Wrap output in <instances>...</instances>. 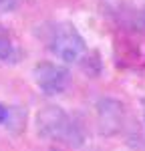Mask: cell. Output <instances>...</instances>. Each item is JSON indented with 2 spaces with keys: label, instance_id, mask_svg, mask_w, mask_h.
<instances>
[{
  "label": "cell",
  "instance_id": "cell-4",
  "mask_svg": "<svg viewBox=\"0 0 145 151\" xmlns=\"http://www.w3.org/2000/svg\"><path fill=\"white\" fill-rule=\"evenodd\" d=\"M32 75H34L38 89L45 95H60L71 83V73L69 70L65 67H60V65L48 63V60L38 63L32 70Z\"/></svg>",
  "mask_w": 145,
  "mask_h": 151
},
{
  "label": "cell",
  "instance_id": "cell-6",
  "mask_svg": "<svg viewBox=\"0 0 145 151\" xmlns=\"http://www.w3.org/2000/svg\"><path fill=\"white\" fill-rule=\"evenodd\" d=\"M18 58V48L4 30H0V65H10Z\"/></svg>",
  "mask_w": 145,
  "mask_h": 151
},
{
  "label": "cell",
  "instance_id": "cell-3",
  "mask_svg": "<svg viewBox=\"0 0 145 151\" xmlns=\"http://www.w3.org/2000/svg\"><path fill=\"white\" fill-rule=\"evenodd\" d=\"M48 48L52 50L55 57L65 63H77L87 52L85 38L71 22H59L52 26L48 36Z\"/></svg>",
  "mask_w": 145,
  "mask_h": 151
},
{
  "label": "cell",
  "instance_id": "cell-1",
  "mask_svg": "<svg viewBox=\"0 0 145 151\" xmlns=\"http://www.w3.org/2000/svg\"><path fill=\"white\" fill-rule=\"evenodd\" d=\"M36 131L45 139L59 141V143L71 145V147H79L85 141L81 125L57 105L42 107L36 113Z\"/></svg>",
  "mask_w": 145,
  "mask_h": 151
},
{
  "label": "cell",
  "instance_id": "cell-2",
  "mask_svg": "<svg viewBox=\"0 0 145 151\" xmlns=\"http://www.w3.org/2000/svg\"><path fill=\"white\" fill-rule=\"evenodd\" d=\"M113 57L123 69H145V30L119 28L113 36Z\"/></svg>",
  "mask_w": 145,
  "mask_h": 151
},
{
  "label": "cell",
  "instance_id": "cell-5",
  "mask_svg": "<svg viewBox=\"0 0 145 151\" xmlns=\"http://www.w3.org/2000/svg\"><path fill=\"white\" fill-rule=\"evenodd\" d=\"M97 121L103 135H117L125 123V107L121 101L105 97L97 103Z\"/></svg>",
  "mask_w": 145,
  "mask_h": 151
},
{
  "label": "cell",
  "instance_id": "cell-7",
  "mask_svg": "<svg viewBox=\"0 0 145 151\" xmlns=\"http://www.w3.org/2000/svg\"><path fill=\"white\" fill-rule=\"evenodd\" d=\"M18 6V0H0V12H10Z\"/></svg>",
  "mask_w": 145,
  "mask_h": 151
},
{
  "label": "cell",
  "instance_id": "cell-8",
  "mask_svg": "<svg viewBox=\"0 0 145 151\" xmlns=\"http://www.w3.org/2000/svg\"><path fill=\"white\" fill-rule=\"evenodd\" d=\"M8 119H10V109H8V107H4V105L0 103V125H4Z\"/></svg>",
  "mask_w": 145,
  "mask_h": 151
},
{
  "label": "cell",
  "instance_id": "cell-9",
  "mask_svg": "<svg viewBox=\"0 0 145 151\" xmlns=\"http://www.w3.org/2000/svg\"><path fill=\"white\" fill-rule=\"evenodd\" d=\"M143 119H145V101H143Z\"/></svg>",
  "mask_w": 145,
  "mask_h": 151
}]
</instances>
